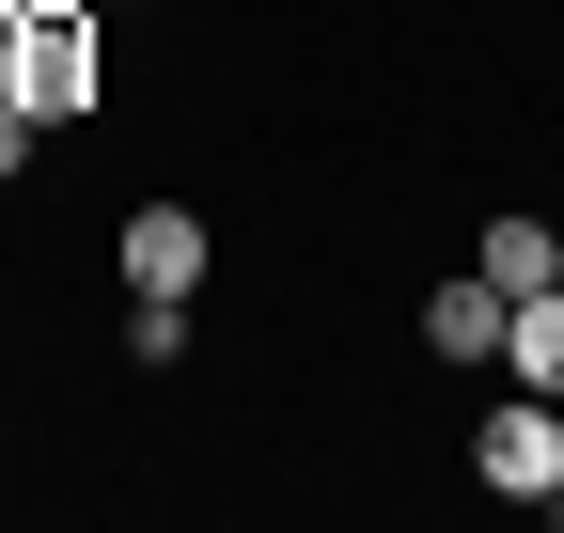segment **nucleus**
<instances>
[{"label": "nucleus", "mask_w": 564, "mask_h": 533, "mask_svg": "<svg viewBox=\"0 0 564 533\" xmlns=\"http://www.w3.org/2000/svg\"><path fill=\"white\" fill-rule=\"evenodd\" d=\"M470 455H486V487H502V502H549V487H564V392H502Z\"/></svg>", "instance_id": "nucleus-2"}, {"label": "nucleus", "mask_w": 564, "mask_h": 533, "mask_svg": "<svg viewBox=\"0 0 564 533\" xmlns=\"http://www.w3.org/2000/svg\"><path fill=\"white\" fill-rule=\"evenodd\" d=\"M549 518H564V487H549Z\"/></svg>", "instance_id": "nucleus-9"}, {"label": "nucleus", "mask_w": 564, "mask_h": 533, "mask_svg": "<svg viewBox=\"0 0 564 533\" xmlns=\"http://www.w3.org/2000/svg\"><path fill=\"white\" fill-rule=\"evenodd\" d=\"M126 283H141V298H188V283H204V220H188V205H141V220H126Z\"/></svg>", "instance_id": "nucleus-4"}, {"label": "nucleus", "mask_w": 564, "mask_h": 533, "mask_svg": "<svg viewBox=\"0 0 564 533\" xmlns=\"http://www.w3.org/2000/svg\"><path fill=\"white\" fill-rule=\"evenodd\" d=\"M0 95L32 126H79L95 110V0H32L17 17V63H0Z\"/></svg>", "instance_id": "nucleus-1"}, {"label": "nucleus", "mask_w": 564, "mask_h": 533, "mask_svg": "<svg viewBox=\"0 0 564 533\" xmlns=\"http://www.w3.org/2000/svg\"><path fill=\"white\" fill-rule=\"evenodd\" d=\"M502 377H518V392H564V283H549V298H518V329H502Z\"/></svg>", "instance_id": "nucleus-6"}, {"label": "nucleus", "mask_w": 564, "mask_h": 533, "mask_svg": "<svg viewBox=\"0 0 564 533\" xmlns=\"http://www.w3.org/2000/svg\"><path fill=\"white\" fill-rule=\"evenodd\" d=\"M17 173H32V110L0 95V188H17Z\"/></svg>", "instance_id": "nucleus-8"}, {"label": "nucleus", "mask_w": 564, "mask_h": 533, "mask_svg": "<svg viewBox=\"0 0 564 533\" xmlns=\"http://www.w3.org/2000/svg\"><path fill=\"white\" fill-rule=\"evenodd\" d=\"M470 266H486L502 298H549V283H564V236H549V220H486V236H470Z\"/></svg>", "instance_id": "nucleus-5"}, {"label": "nucleus", "mask_w": 564, "mask_h": 533, "mask_svg": "<svg viewBox=\"0 0 564 533\" xmlns=\"http://www.w3.org/2000/svg\"><path fill=\"white\" fill-rule=\"evenodd\" d=\"M126 361H188V298H141L126 314Z\"/></svg>", "instance_id": "nucleus-7"}, {"label": "nucleus", "mask_w": 564, "mask_h": 533, "mask_svg": "<svg viewBox=\"0 0 564 533\" xmlns=\"http://www.w3.org/2000/svg\"><path fill=\"white\" fill-rule=\"evenodd\" d=\"M502 329H518V298L486 283V266H470V283H440V298H423V346H440V361H502Z\"/></svg>", "instance_id": "nucleus-3"}]
</instances>
